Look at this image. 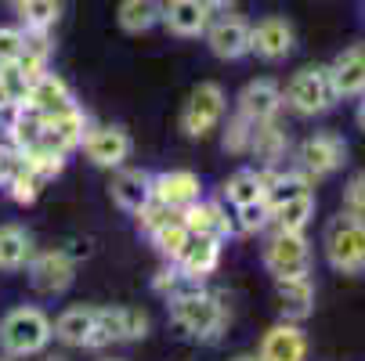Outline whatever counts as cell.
Here are the masks:
<instances>
[{
	"mask_svg": "<svg viewBox=\"0 0 365 361\" xmlns=\"http://www.w3.org/2000/svg\"><path fill=\"white\" fill-rule=\"evenodd\" d=\"M170 322L195 340H217V333L225 329V303L199 286L170 300Z\"/></svg>",
	"mask_w": 365,
	"mask_h": 361,
	"instance_id": "6da1fadb",
	"label": "cell"
},
{
	"mask_svg": "<svg viewBox=\"0 0 365 361\" xmlns=\"http://www.w3.org/2000/svg\"><path fill=\"white\" fill-rule=\"evenodd\" d=\"M51 318L40 311V307H15V311L4 315L0 322V347L11 357H29L40 354L51 343Z\"/></svg>",
	"mask_w": 365,
	"mask_h": 361,
	"instance_id": "7a4b0ae2",
	"label": "cell"
},
{
	"mask_svg": "<svg viewBox=\"0 0 365 361\" xmlns=\"http://www.w3.org/2000/svg\"><path fill=\"white\" fill-rule=\"evenodd\" d=\"M326 256L329 264L344 275H361L365 271V221L340 214L326 228Z\"/></svg>",
	"mask_w": 365,
	"mask_h": 361,
	"instance_id": "3957f363",
	"label": "cell"
},
{
	"mask_svg": "<svg viewBox=\"0 0 365 361\" xmlns=\"http://www.w3.org/2000/svg\"><path fill=\"white\" fill-rule=\"evenodd\" d=\"M282 101H286L297 116H319V113L333 109L336 87H333L329 66H307V69H300V73L289 80Z\"/></svg>",
	"mask_w": 365,
	"mask_h": 361,
	"instance_id": "277c9868",
	"label": "cell"
},
{
	"mask_svg": "<svg viewBox=\"0 0 365 361\" xmlns=\"http://www.w3.org/2000/svg\"><path fill=\"white\" fill-rule=\"evenodd\" d=\"M148 336V315L138 307H94V333L87 347H109Z\"/></svg>",
	"mask_w": 365,
	"mask_h": 361,
	"instance_id": "5b68a950",
	"label": "cell"
},
{
	"mask_svg": "<svg viewBox=\"0 0 365 361\" xmlns=\"http://www.w3.org/2000/svg\"><path fill=\"white\" fill-rule=\"evenodd\" d=\"M311 264V249L304 231H275V239L264 246V268L275 278H293V275H307Z\"/></svg>",
	"mask_w": 365,
	"mask_h": 361,
	"instance_id": "8992f818",
	"label": "cell"
},
{
	"mask_svg": "<svg viewBox=\"0 0 365 361\" xmlns=\"http://www.w3.org/2000/svg\"><path fill=\"white\" fill-rule=\"evenodd\" d=\"M225 116V90L217 83H199L181 113V130L188 137H206Z\"/></svg>",
	"mask_w": 365,
	"mask_h": 361,
	"instance_id": "52a82bcc",
	"label": "cell"
},
{
	"mask_svg": "<svg viewBox=\"0 0 365 361\" xmlns=\"http://www.w3.org/2000/svg\"><path fill=\"white\" fill-rule=\"evenodd\" d=\"M76 278V261L66 253V249H43V253H33L29 261V282L36 293L43 296H58L73 286Z\"/></svg>",
	"mask_w": 365,
	"mask_h": 361,
	"instance_id": "ba28073f",
	"label": "cell"
},
{
	"mask_svg": "<svg viewBox=\"0 0 365 361\" xmlns=\"http://www.w3.org/2000/svg\"><path fill=\"white\" fill-rule=\"evenodd\" d=\"M83 152L87 159L101 170H116L130 156V134L123 127H87L83 134Z\"/></svg>",
	"mask_w": 365,
	"mask_h": 361,
	"instance_id": "9c48e42d",
	"label": "cell"
},
{
	"mask_svg": "<svg viewBox=\"0 0 365 361\" xmlns=\"http://www.w3.org/2000/svg\"><path fill=\"white\" fill-rule=\"evenodd\" d=\"M297 159H300L304 177H326V174H333V170L344 167L347 145H344V137H336V134H315V137H307V141L300 145Z\"/></svg>",
	"mask_w": 365,
	"mask_h": 361,
	"instance_id": "30bf717a",
	"label": "cell"
},
{
	"mask_svg": "<svg viewBox=\"0 0 365 361\" xmlns=\"http://www.w3.org/2000/svg\"><path fill=\"white\" fill-rule=\"evenodd\" d=\"M206 43H210V51L221 62H235V58L250 55V26L235 11L217 15L206 26Z\"/></svg>",
	"mask_w": 365,
	"mask_h": 361,
	"instance_id": "8fae6325",
	"label": "cell"
},
{
	"mask_svg": "<svg viewBox=\"0 0 365 361\" xmlns=\"http://www.w3.org/2000/svg\"><path fill=\"white\" fill-rule=\"evenodd\" d=\"M83 134H87V113L80 105L58 113V116H43V130H40V145L43 148H55L62 156H69L73 148L83 145Z\"/></svg>",
	"mask_w": 365,
	"mask_h": 361,
	"instance_id": "7c38bea8",
	"label": "cell"
},
{
	"mask_svg": "<svg viewBox=\"0 0 365 361\" xmlns=\"http://www.w3.org/2000/svg\"><path fill=\"white\" fill-rule=\"evenodd\" d=\"M152 199L170 206V210H188L192 202L202 199V184L192 170H163L152 177Z\"/></svg>",
	"mask_w": 365,
	"mask_h": 361,
	"instance_id": "4fadbf2b",
	"label": "cell"
},
{
	"mask_svg": "<svg viewBox=\"0 0 365 361\" xmlns=\"http://www.w3.org/2000/svg\"><path fill=\"white\" fill-rule=\"evenodd\" d=\"M22 105H29V109L40 113V116H58V113L73 109L76 101H73V90H69V83H66L62 76L43 73V76H36V80L29 83Z\"/></svg>",
	"mask_w": 365,
	"mask_h": 361,
	"instance_id": "5bb4252c",
	"label": "cell"
},
{
	"mask_svg": "<svg viewBox=\"0 0 365 361\" xmlns=\"http://www.w3.org/2000/svg\"><path fill=\"white\" fill-rule=\"evenodd\" d=\"M250 51L264 62H279L293 51V26L286 19H260L257 26H250Z\"/></svg>",
	"mask_w": 365,
	"mask_h": 361,
	"instance_id": "9a60e30c",
	"label": "cell"
},
{
	"mask_svg": "<svg viewBox=\"0 0 365 361\" xmlns=\"http://www.w3.org/2000/svg\"><path fill=\"white\" fill-rule=\"evenodd\" d=\"M260 361H307V336L297 322H279L264 333L257 350Z\"/></svg>",
	"mask_w": 365,
	"mask_h": 361,
	"instance_id": "2e32d148",
	"label": "cell"
},
{
	"mask_svg": "<svg viewBox=\"0 0 365 361\" xmlns=\"http://www.w3.org/2000/svg\"><path fill=\"white\" fill-rule=\"evenodd\" d=\"M181 221L188 228V235H206V239H217L228 242L235 235V221L225 214L221 202H192L188 210H181Z\"/></svg>",
	"mask_w": 365,
	"mask_h": 361,
	"instance_id": "e0dca14e",
	"label": "cell"
},
{
	"mask_svg": "<svg viewBox=\"0 0 365 361\" xmlns=\"http://www.w3.org/2000/svg\"><path fill=\"white\" fill-rule=\"evenodd\" d=\"M279 109H282V90L272 80H250L239 90V113L250 123H268L279 116Z\"/></svg>",
	"mask_w": 365,
	"mask_h": 361,
	"instance_id": "ac0fdd59",
	"label": "cell"
},
{
	"mask_svg": "<svg viewBox=\"0 0 365 361\" xmlns=\"http://www.w3.org/2000/svg\"><path fill=\"white\" fill-rule=\"evenodd\" d=\"M214 11L206 0H167L163 4V26L178 36H199L210 26Z\"/></svg>",
	"mask_w": 365,
	"mask_h": 361,
	"instance_id": "d6986e66",
	"label": "cell"
},
{
	"mask_svg": "<svg viewBox=\"0 0 365 361\" xmlns=\"http://www.w3.org/2000/svg\"><path fill=\"white\" fill-rule=\"evenodd\" d=\"M185 275H192L195 282H202L206 275H214L221 264V242L217 239H206V235H188L181 256L174 261Z\"/></svg>",
	"mask_w": 365,
	"mask_h": 361,
	"instance_id": "ffe728a7",
	"label": "cell"
},
{
	"mask_svg": "<svg viewBox=\"0 0 365 361\" xmlns=\"http://www.w3.org/2000/svg\"><path fill=\"white\" fill-rule=\"evenodd\" d=\"M336 98H358L365 94V47H347L329 66Z\"/></svg>",
	"mask_w": 365,
	"mask_h": 361,
	"instance_id": "44dd1931",
	"label": "cell"
},
{
	"mask_svg": "<svg viewBox=\"0 0 365 361\" xmlns=\"http://www.w3.org/2000/svg\"><path fill=\"white\" fill-rule=\"evenodd\" d=\"M275 293H279V307L286 322H304L315 311V286L307 275H293V278H275Z\"/></svg>",
	"mask_w": 365,
	"mask_h": 361,
	"instance_id": "7402d4cb",
	"label": "cell"
},
{
	"mask_svg": "<svg viewBox=\"0 0 365 361\" xmlns=\"http://www.w3.org/2000/svg\"><path fill=\"white\" fill-rule=\"evenodd\" d=\"M109 195H113V202L120 206V210L134 214V210H141V206L152 199V174H145V170H120L113 177V184H109Z\"/></svg>",
	"mask_w": 365,
	"mask_h": 361,
	"instance_id": "603a6c76",
	"label": "cell"
},
{
	"mask_svg": "<svg viewBox=\"0 0 365 361\" xmlns=\"http://www.w3.org/2000/svg\"><path fill=\"white\" fill-rule=\"evenodd\" d=\"M286 148H289L286 130H282L275 120H268V123H253L250 152L260 159V167H279V159L286 156Z\"/></svg>",
	"mask_w": 365,
	"mask_h": 361,
	"instance_id": "cb8c5ba5",
	"label": "cell"
},
{
	"mask_svg": "<svg viewBox=\"0 0 365 361\" xmlns=\"http://www.w3.org/2000/svg\"><path fill=\"white\" fill-rule=\"evenodd\" d=\"M33 239L26 228L19 224H4L0 228V271H19L33 261Z\"/></svg>",
	"mask_w": 365,
	"mask_h": 361,
	"instance_id": "d4e9b609",
	"label": "cell"
},
{
	"mask_svg": "<svg viewBox=\"0 0 365 361\" xmlns=\"http://www.w3.org/2000/svg\"><path fill=\"white\" fill-rule=\"evenodd\" d=\"M116 19H120V29H123V33L141 36V33H148L152 26L163 22V0H123L120 11H116Z\"/></svg>",
	"mask_w": 365,
	"mask_h": 361,
	"instance_id": "484cf974",
	"label": "cell"
},
{
	"mask_svg": "<svg viewBox=\"0 0 365 361\" xmlns=\"http://www.w3.org/2000/svg\"><path fill=\"white\" fill-rule=\"evenodd\" d=\"M51 333H55L66 347H87V340L94 333V307H69V311H62V318L51 325Z\"/></svg>",
	"mask_w": 365,
	"mask_h": 361,
	"instance_id": "4316f807",
	"label": "cell"
},
{
	"mask_svg": "<svg viewBox=\"0 0 365 361\" xmlns=\"http://www.w3.org/2000/svg\"><path fill=\"white\" fill-rule=\"evenodd\" d=\"M311 217H315V195L311 192H304V195H297V199H289V202L272 210V221L282 231H304Z\"/></svg>",
	"mask_w": 365,
	"mask_h": 361,
	"instance_id": "83f0119b",
	"label": "cell"
},
{
	"mask_svg": "<svg viewBox=\"0 0 365 361\" xmlns=\"http://www.w3.org/2000/svg\"><path fill=\"white\" fill-rule=\"evenodd\" d=\"M22 29H51L62 15V0H19L15 4Z\"/></svg>",
	"mask_w": 365,
	"mask_h": 361,
	"instance_id": "f1b7e54d",
	"label": "cell"
},
{
	"mask_svg": "<svg viewBox=\"0 0 365 361\" xmlns=\"http://www.w3.org/2000/svg\"><path fill=\"white\" fill-rule=\"evenodd\" d=\"M225 195L232 206H246V202H257L260 195H264V188H260V174L257 170H235L225 184Z\"/></svg>",
	"mask_w": 365,
	"mask_h": 361,
	"instance_id": "f546056e",
	"label": "cell"
},
{
	"mask_svg": "<svg viewBox=\"0 0 365 361\" xmlns=\"http://www.w3.org/2000/svg\"><path fill=\"white\" fill-rule=\"evenodd\" d=\"M43 184H47V181H40L26 163H19V170L4 181V188L11 192V199H15L19 206H33V202L40 199V188H43Z\"/></svg>",
	"mask_w": 365,
	"mask_h": 361,
	"instance_id": "4dcf8cb0",
	"label": "cell"
},
{
	"mask_svg": "<svg viewBox=\"0 0 365 361\" xmlns=\"http://www.w3.org/2000/svg\"><path fill=\"white\" fill-rule=\"evenodd\" d=\"M148 239H152V246H155V249H160V253L167 256V261L174 264V261H178V256H181V249H185V242H188V228H185V221L178 217V221H170V224H163L160 231H152Z\"/></svg>",
	"mask_w": 365,
	"mask_h": 361,
	"instance_id": "1f68e13d",
	"label": "cell"
},
{
	"mask_svg": "<svg viewBox=\"0 0 365 361\" xmlns=\"http://www.w3.org/2000/svg\"><path fill=\"white\" fill-rule=\"evenodd\" d=\"M152 289L160 293V296H167V300H174V296H181V293H192V289H199V282H195L192 275H185L178 264H170V268H163L160 275L152 278Z\"/></svg>",
	"mask_w": 365,
	"mask_h": 361,
	"instance_id": "d6a6232c",
	"label": "cell"
},
{
	"mask_svg": "<svg viewBox=\"0 0 365 361\" xmlns=\"http://www.w3.org/2000/svg\"><path fill=\"white\" fill-rule=\"evenodd\" d=\"M134 217H138V228H141L145 235H152V231H160L163 224L178 221L181 214H178V210H170V206H163V202L148 199V202L141 206V210H134Z\"/></svg>",
	"mask_w": 365,
	"mask_h": 361,
	"instance_id": "836d02e7",
	"label": "cell"
},
{
	"mask_svg": "<svg viewBox=\"0 0 365 361\" xmlns=\"http://www.w3.org/2000/svg\"><path fill=\"white\" fill-rule=\"evenodd\" d=\"M239 210V228L246 235H257V231H264L268 221H272V210H268V202L264 199H257V202H246V206H235Z\"/></svg>",
	"mask_w": 365,
	"mask_h": 361,
	"instance_id": "e575fe53",
	"label": "cell"
},
{
	"mask_svg": "<svg viewBox=\"0 0 365 361\" xmlns=\"http://www.w3.org/2000/svg\"><path fill=\"white\" fill-rule=\"evenodd\" d=\"M250 137H253V123L239 113L228 120V130H225V152H232V156H242V152H250Z\"/></svg>",
	"mask_w": 365,
	"mask_h": 361,
	"instance_id": "d590c367",
	"label": "cell"
},
{
	"mask_svg": "<svg viewBox=\"0 0 365 361\" xmlns=\"http://www.w3.org/2000/svg\"><path fill=\"white\" fill-rule=\"evenodd\" d=\"M344 210L351 217H361L365 221V174H354L344 184Z\"/></svg>",
	"mask_w": 365,
	"mask_h": 361,
	"instance_id": "8d00e7d4",
	"label": "cell"
},
{
	"mask_svg": "<svg viewBox=\"0 0 365 361\" xmlns=\"http://www.w3.org/2000/svg\"><path fill=\"white\" fill-rule=\"evenodd\" d=\"M22 55V29L19 26H0V62L11 66Z\"/></svg>",
	"mask_w": 365,
	"mask_h": 361,
	"instance_id": "74e56055",
	"label": "cell"
},
{
	"mask_svg": "<svg viewBox=\"0 0 365 361\" xmlns=\"http://www.w3.org/2000/svg\"><path fill=\"white\" fill-rule=\"evenodd\" d=\"M206 4H210V11H214V15H228V11H235L239 0H206Z\"/></svg>",
	"mask_w": 365,
	"mask_h": 361,
	"instance_id": "f35d334b",
	"label": "cell"
},
{
	"mask_svg": "<svg viewBox=\"0 0 365 361\" xmlns=\"http://www.w3.org/2000/svg\"><path fill=\"white\" fill-rule=\"evenodd\" d=\"M11 105H15V98H11V90H8L4 76H0V109H11Z\"/></svg>",
	"mask_w": 365,
	"mask_h": 361,
	"instance_id": "ab89813d",
	"label": "cell"
},
{
	"mask_svg": "<svg viewBox=\"0 0 365 361\" xmlns=\"http://www.w3.org/2000/svg\"><path fill=\"white\" fill-rule=\"evenodd\" d=\"M8 116H11V109H0V130H8Z\"/></svg>",
	"mask_w": 365,
	"mask_h": 361,
	"instance_id": "60d3db41",
	"label": "cell"
},
{
	"mask_svg": "<svg viewBox=\"0 0 365 361\" xmlns=\"http://www.w3.org/2000/svg\"><path fill=\"white\" fill-rule=\"evenodd\" d=\"M358 127L365 130V101H361V105H358Z\"/></svg>",
	"mask_w": 365,
	"mask_h": 361,
	"instance_id": "b9f144b4",
	"label": "cell"
},
{
	"mask_svg": "<svg viewBox=\"0 0 365 361\" xmlns=\"http://www.w3.org/2000/svg\"><path fill=\"white\" fill-rule=\"evenodd\" d=\"M232 361H260V357H253V354H239V357H232Z\"/></svg>",
	"mask_w": 365,
	"mask_h": 361,
	"instance_id": "7bdbcfd3",
	"label": "cell"
},
{
	"mask_svg": "<svg viewBox=\"0 0 365 361\" xmlns=\"http://www.w3.org/2000/svg\"><path fill=\"white\" fill-rule=\"evenodd\" d=\"M43 361H69V357H62V354H51V357H43Z\"/></svg>",
	"mask_w": 365,
	"mask_h": 361,
	"instance_id": "ee69618b",
	"label": "cell"
},
{
	"mask_svg": "<svg viewBox=\"0 0 365 361\" xmlns=\"http://www.w3.org/2000/svg\"><path fill=\"white\" fill-rule=\"evenodd\" d=\"M0 361H15V357H11V354H0Z\"/></svg>",
	"mask_w": 365,
	"mask_h": 361,
	"instance_id": "f6af8a7d",
	"label": "cell"
},
{
	"mask_svg": "<svg viewBox=\"0 0 365 361\" xmlns=\"http://www.w3.org/2000/svg\"><path fill=\"white\" fill-rule=\"evenodd\" d=\"M0 184H4V163H0Z\"/></svg>",
	"mask_w": 365,
	"mask_h": 361,
	"instance_id": "bcb514c9",
	"label": "cell"
},
{
	"mask_svg": "<svg viewBox=\"0 0 365 361\" xmlns=\"http://www.w3.org/2000/svg\"><path fill=\"white\" fill-rule=\"evenodd\" d=\"M8 4H11V8H15V4H19V0H8Z\"/></svg>",
	"mask_w": 365,
	"mask_h": 361,
	"instance_id": "7dc6e473",
	"label": "cell"
},
{
	"mask_svg": "<svg viewBox=\"0 0 365 361\" xmlns=\"http://www.w3.org/2000/svg\"><path fill=\"white\" fill-rule=\"evenodd\" d=\"M0 73H4V62H0Z\"/></svg>",
	"mask_w": 365,
	"mask_h": 361,
	"instance_id": "c3c4849f",
	"label": "cell"
}]
</instances>
